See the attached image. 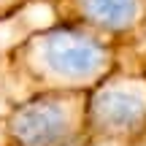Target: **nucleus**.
Masks as SVG:
<instances>
[{"instance_id": "1", "label": "nucleus", "mask_w": 146, "mask_h": 146, "mask_svg": "<svg viewBox=\"0 0 146 146\" xmlns=\"http://www.w3.org/2000/svg\"><path fill=\"white\" fill-rule=\"evenodd\" d=\"M16 65L49 87H76L106 65V49L76 27H54L33 35L16 54Z\"/></svg>"}, {"instance_id": "2", "label": "nucleus", "mask_w": 146, "mask_h": 146, "mask_svg": "<svg viewBox=\"0 0 146 146\" xmlns=\"http://www.w3.org/2000/svg\"><path fill=\"white\" fill-rule=\"evenodd\" d=\"M11 146H76L73 98L43 92L19 103L5 119Z\"/></svg>"}, {"instance_id": "3", "label": "nucleus", "mask_w": 146, "mask_h": 146, "mask_svg": "<svg viewBox=\"0 0 146 146\" xmlns=\"http://www.w3.org/2000/svg\"><path fill=\"white\" fill-rule=\"evenodd\" d=\"M89 114L98 127L125 130L143 116V100L133 92H125V89H106L95 98Z\"/></svg>"}, {"instance_id": "4", "label": "nucleus", "mask_w": 146, "mask_h": 146, "mask_svg": "<svg viewBox=\"0 0 146 146\" xmlns=\"http://www.w3.org/2000/svg\"><path fill=\"white\" fill-rule=\"evenodd\" d=\"M65 14L106 30H119L135 16L138 0H65Z\"/></svg>"}, {"instance_id": "5", "label": "nucleus", "mask_w": 146, "mask_h": 146, "mask_svg": "<svg viewBox=\"0 0 146 146\" xmlns=\"http://www.w3.org/2000/svg\"><path fill=\"white\" fill-rule=\"evenodd\" d=\"M22 3H25V0H0V19H5V16H8L11 11H16Z\"/></svg>"}]
</instances>
